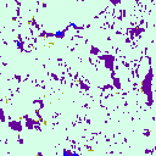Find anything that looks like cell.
<instances>
[{
    "mask_svg": "<svg viewBox=\"0 0 156 156\" xmlns=\"http://www.w3.org/2000/svg\"><path fill=\"white\" fill-rule=\"evenodd\" d=\"M56 38H59V39H62L65 37V32L64 30H57V32H55V34H54Z\"/></svg>",
    "mask_w": 156,
    "mask_h": 156,
    "instance_id": "1",
    "label": "cell"
},
{
    "mask_svg": "<svg viewBox=\"0 0 156 156\" xmlns=\"http://www.w3.org/2000/svg\"><path fill=\"white\" fill-rule=\"evenodd\" d=\"M71 154H72L71 151H67V150H65V151H64V155H71Z\"/></svg>",
    "mask_w": 156,
    "mask_h": 156,
    "instance_id": "2",
    "label": "cell"
}]
</instances>
